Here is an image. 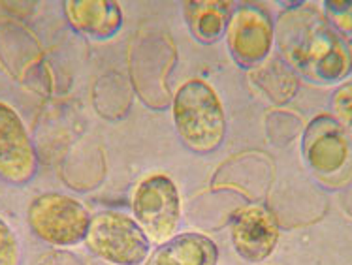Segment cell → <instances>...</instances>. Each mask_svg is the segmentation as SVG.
Listing matches in <instances>:
<instances>
[{
	"label": "cell",
	"mask_w": 352,
	"mask_h": 265,
	"mask_svg": "<svg viewBox=\"0 0 352 265\" xmlns=\"http://www.w3.org/2000/svg\"><path fill=\"white\" fill-rule=\"evenodd\" d=\"M38 170L34 143L21 117L0 102V179L10 185H27Z\"/></svg>",
	"instance_id": "ba28073f"
},
{
	"label": "cell",
	"mask_w": 352,
	"mask_h": 265,
	"mask_svg": "<svg viewBox=\"0 0 352 265\" xmlns=\"http://www.w3.org/2000/svg\"><path fill=\"white\" fill-rule=\"evenodd\" d=\"M264 265H279V264H264Z\"/></svg>",
	"instance_id": "ac0fdd59"
},
{
	"label": "cell",
	"mask_w": 352,
	"mask_h": 265,
	"mask_svg": "<svg viewBox=\"0 0 352 265\" xmlns=\"http://www.w3.org/2000/svg\"><path fill=\"white\" fill-rule=\"evenodd\" d=\"M230 2L217 0H196L185 4V19H187L190 34L201 43L219 42L228 29L232 17Z\"/></svg>",
	"instance_id": "7c38bea8"
},
{
	"label": "cell",
	"mask_w": 352,
	"mask_h": 265,
	"mask_svg": "<svg viewBox=\"0 0 352 265\" xmlns=\"http://www.w3.org/2000/svg\"><path fill=\"white\" fill-rule=\"evenodd\" d=\"M91 218L81 201L57 192L36 196L27 211L32 233L53 246H72L85 241Z\"/></svg>",
	"instance_id": "3957f363"
},
{
	"label": "cell",
	"mask_w": 352,
	"mask_h": 265,
	"mask_svg": "<svg viewBox=\"0 0 352 265\" xmlns=\"http://www.w3.org/2000/svg\"><path fill=\"white\" fill-rule=\"evenodd\" d=\"M219 249L208 235L181 233L157 249L147 265H217Z\"/></svg>",
	"instance_id": "8fae6325"
},
{
	"label": "cell",
	"mask_w": 352,
	"mask_h": 265,
	"mask_svg": "<svg viewBox=\"0 0 352 265\" xmlns=\"http://www.w3.org/2000/svg\"><path fill=\"white\" fill-rule=\"evenodd\" d=\"M251 79L275 104H287L298 91V76L277 58L256 66L251 72Z\"/></svg>",
	"instance_id": "4fadbf2b"
},
{
	"label": "cell",
	"mask_w": 352,
	"mask_h": 265,
	"mask_svg": "<svg viewBox=\"0 0 352 265\" xmlns=\"http://www.w3.org/2000/svg\"><path fill=\"white\" fill-rule=\"evenodd\" d=\"M21 251L14 229L0 218V265H19Z\"/></svg>",
	"instance_id": "2e32d148"
},
{
	"label": "cell",
	"mask_w": 352,
	"mask_h": 265,
	"mask_svg": "<svg viewBox=\"0 0 352 265\" xmlns=\"http://www.w3.org/2000/svg\"><path fill=\"white\" fill-rule=\"evenodd\" d=\"M65 12L74 29L94 40H108L122 25L121 8L111 0H72Z\"/></svg>",
	"instance_id": "30bf717a"
},
{
	"label": "cell",
	"mask_w": 352,
	"mask_h": 265,
	"mask_svg": "<svg viewBox=\"0 0 352 265\" xmlns=\"http://www.w3.org/2000/svg\"><path fill=\"white\" fill-rule=\"evenodd\" d=\"M275 27L267 12L245 4L232 14L226 29V42L232 58L243 68H256L272 51Z\"/></svg>",
	"instance_id": "52a82bcc"
},
{
	"label": "cell",
	"mask_w": 352,
	"mask_h": 265,
	"mask_svg": "<svg viewBox=\"0 0 352 265\" xmlns=\"http://www.w3.org/2000/svg\"><path fill=\"white\" fill-rule=\"evenodd\" d=\"M85 244L94 256L113 265L144 264L151 241L130 216L117 211H104L91 218Z\"/></svg>",
	"instance_id": "277c9868"
},
{
	"label": "cell",
	"mask_w": 352,
	"mask_h": 265,
	"mask_svg": "<svg viewBox=\"0 0 352 265\" xmlns=\"http://www.w3.org/2000/svg\"><path fill=\"white\" fill-rule=\"evenodd\" d=\"M303 158L324 183L338 185L352 168V137L330 115H320L305 128Z\"/></svg>",
	"instance_id": "8992f818"
},
{
	"label": "cell",
	"mask_w": 352,
	"mask_h": 265,
	"mask_svg": "<svg viewBox=\"0 0 352 265\" xmlns=\"http://www.w3.org/2000/svg\"><path fill=\"white\" fill-rule=\"evenodd\" d=\"M173 122L190 151H217L226 136V117L217 93L201 79H190L173 96Z\"/></svg>",
	"instance_id": "7a4b0ae2"
},
{
	"label": "cell",
	"mask_w": 352,
	"mask_h": 265,
	"mask_svg": "<svg viewBox=\"0 0 352 265\" xmlns=\"http://www.w3.org/2000/svg\"><path fill=\"white\" fill-rule=\"evenodd\" d=\"M279 241V226L272 211L262 205H249L237 211L232 220V243L249 264H260L272 256Z\"/></svg>",
	"instance_id": "9c48e42d"
},
{
	"label": "cell",
	"mask_w": 352,
	"mask_h": 265,
	"mask_svg": "<svg viewBox=\"0 0 352 265\" xmlns=\"http://www.w3.org/2000/svg\"><path fill=\"white\" fill-rule=\"evenodd\" d=\"M275 42L285 65L311 83H338L352 70L349 42L313 6L283 12L275 25Z\"/></svg>",
	"instance_id": "6da1fadb"
},
{
	"label": "cell",
	"mask_w": 352,
	"mask_h": 265,
	"mask_svg": "<svg viewBox=\"0 0 352 265\" xmlns=\"http://www.w3.org/2000/svg\"><path fill=\"white\" fill-rule=\"evenodd\" d=\"M132 213L149 241L162 244L175 237L181 220L179 190L170 177L155 173L132 192Z\"/></svg>",
	"instance_id": "5b68a950"
},
{
	"label": "cell",
	"mask_w": 352,
	"mask_h": 265,
	"mask_svg": "<svg viewBox=\"0 0 352 265\" xmlns=\"http://www.w3.org/2000/svg\"><path fill=\"white\" fill-rule=\"evenodd\" d=\"M38 265H87L83 260L68 251H50L40 256Z\"/></svg>",
	"instance_id": "e0dca14e"
},
{
	"label": "cell",
	"mask_w": 352,
	"mask_h": 265,
	"mask_svg": "<svg viewBox=\"0 0 352 265\" xmlns=\"http://www.w3.org/2000/svg\"><path fill=\"white\" fill-rule=\"evenodd\" d=\"M326 19L346 42L352 40V0H328L324 2Z\"/></svg>",
	"instance_id": "5bb4252c"
},
{
	"label": "cell",
	"mask_w": 352,
	"mask_h": 265,
	"mask_svg": "<svg viewBox=\"0 0 352 265\" xmlns=\"http://www.w3.org/2000/svg\"><path fill=\"white\" fill-rule=\"evenodd\" d=\"M333 119L352 136V81L343 83L331 98Z\"/></svg>",
	"instance_id": "9a60e30c"
}]
</instances>
